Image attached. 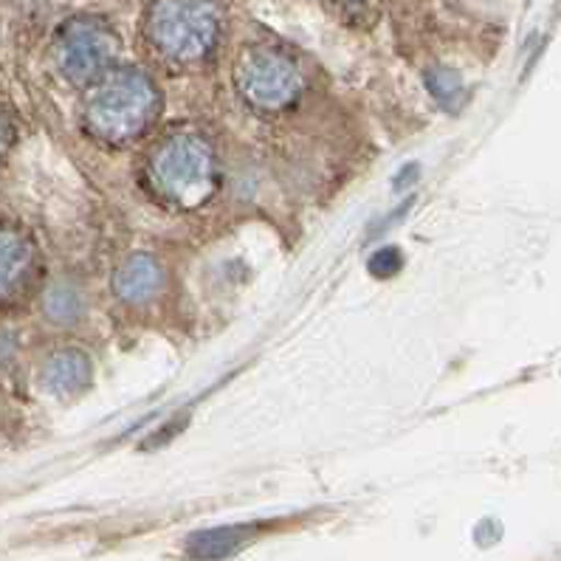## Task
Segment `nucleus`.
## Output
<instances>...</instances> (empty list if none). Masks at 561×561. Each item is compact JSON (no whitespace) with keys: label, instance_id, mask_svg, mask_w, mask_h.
Instances as JSON below:
<instances>
[{"label":"nucleus","instance_id":"nucleus-2","mask_svg":"<svg viewBox=\"0 0 561 561\" xmlns=\"http://www.w3.org/2000/svg\"><path fill=\"white\" fill-rule=\"evenodd\" d=\"M145 28L152 46L172 60H198L218 41L220 18L206 0H161Z\"/></svg>","mask_w":561,"mask_h":561},{"label":"nucleus","instance_id":"nucleus-6","mask_svg":"<svg viewBox=\"0 0 561 561\" xmlns=\"http://www.w3.org/2000/svg\"><path fill=\"white\" fill-rule=\"evenodd\" d=\"M161 285H164V268L150 254H133L113 274V291L122 302L130 305L150 302L161 291Z\"/></svg>","mask_w":561,"mask_h":561},{"label":"nucleus","instance_id":"nucleus-11","mask_svg":"<svg viewBox=\"0 0 561 561\" xmlns=\"http://www.w3.org/2000/svg\"><path fill=\"white\" fill-rule=\"evenodd\" d=\"M46 313L57 324H71L80 319L82 313V299L80 294L68 288V285H57L46 297Z\"/></svg>","mask_w":561,"mask_h":561},{"label":"nucleus","instance_id":"nucleus-8","mask_svg":"<svg viewBox=\"0 0 561 561\" xmlns=\"http://www.w3.org/2000/svg\"><path fill=\"white\" fill-rule=\"evenodd\" d=\"M93 364L82 351H60L46 362L43 381L54 396H77L91 383Z\"/></svg>","mask_w":561,"mask_h":561},{"label":"nucleus","instance_id":"nucleus-9","mask_svg":"<svg viewBox=\"0 0 561 561\" xmlns=\"http://www.w3.org/2000/svg\"><path fill=\"white\" fill-rule=\"evenodd\" d=\"M251 530L245 528H215L204 530V534H195L190 539V556L195 559H224V556L238 553L245 545Z\"/></svg>","mask_w":561,"mask_h":561},{"label":"nucleus","instance_id":"nucleus-13","mask_svg":"<svg viewBox=\"0 0 561 561\" xmlns=\"http://www.w3.org/2000/svg\"><path fill=\"white\" fill-rule=\"evenodd\" d=\"M12 141H14V125L7 113L0 111V156L12 147Z\"/></svg>","mask_w":561,"mask_h":561},{"label":"nucleus","instance_id":"nucleus-7","mask_svg":"<svg viewBox=\"0 0 561 561\" xmlns=\"http://www.w3.org/2000/svg\"><path fill=\"white\" fill-rule=\"evenodd\" d=\"M34 251L21 231L0 229V299H12L32 274Z\"/></svg>","mask_w":561,"mask_h":561},{"label":"nucleus","instance_id":"nucleus-14","mask_svg":"<svg viewBox=\"0 0 561 561\" xmlns=\"http://www.w3.org/2000/svg\"><path fill=\"white\" fill-rule=\"evenodd\" d=\"M333 3H339V7H344V9H358V7H364L367 0H333Z\"/></svg>","mask_w":561,"mask_h":561},{"label":"nucleus","instance_id":"nucleus-4","mask_svg":"<svg viewBox=\"0 0 561 561\" xmlns=\"http://www.w3.org/2000/svg\"><path fill=\"white\" fill-rule=\"evenodd\" d=\"M119 37L107 23L96 18H77L68 21L57 41V62L71 82L100 80L116 57Z\"/></svg>","mask_w":561,"mask_h":561},{"label":"nucleus","instance_id":"nucleus-5","mask_svg":"<svg viewBox=\"0 0 561 561\" xmlns=\"http://www.w3.org/2000/svg\"><path fill=\"white\" fill-rule=\"evenodd\" d=\"M238 88L254 107L279 111L291 105L299 93V71L285 54L263 51L249 54L238 68Z\"/></svg>","mask_w":561,"mask_h":561},{"label":"nucleus","instance_id":"nucleus-10","mask_svg":"<svg viewBox=\"0 0 561 561\" xmlns=\"http://www.w3.org/2000/svg\"><path fill=\"white\" fill-rule=\"evenodd\" d=\"M423 82H426V88H430V93L435 96V102L440 107H446V111H460L462 102H466V85H462L460 73L451 71V68H443V66H435L426 71V77H423Z\"/></svg>","mask_w":561,"mask_h":561},{"label":"nucleus","instance_id":"nucleus-12","mask_svg":"<svg viewBox=\"0 0 561 561\" xmlns=\"http://www.w3.org/2000/svg\"><path fill=\"white\" fill-rule=\"evenodd\" d=\"M403 268V257L398 249H378L370 257V271L376 277H396L398 271Z\"/></svg>","mask_w":561,"mask_h":561},{"label":"nucleus","instance_id":"nucleus-3","mask_svg":"<svg viewBox=\"0 0 561 561\" xmlns=\"http://www.w3.org/2000/svg\"><path fill=\"white\" fill-rule=\"evenodd\" d=\"M152 181L167 201L184 209L204 204L215 190V156L198 136H175L152 156Z\"/></svg>","mask_w":561,"mask_h":561},{"label":"nucleus","instance_id":"nucleus-1","mask_svg":"<svg viewBox=\"0 0 561 561\" xmlns=\"http://www.w3.org/2000/svg\"><path fill=\"white\" fill-rule=\"evenodd\" d=\"M159 113V91L145 71L119 68L102 73L85 102L88 130L102 141L125 145L152 125Z\"/></svg>","mask_w":561,"mask_h":561}]
</instances>
